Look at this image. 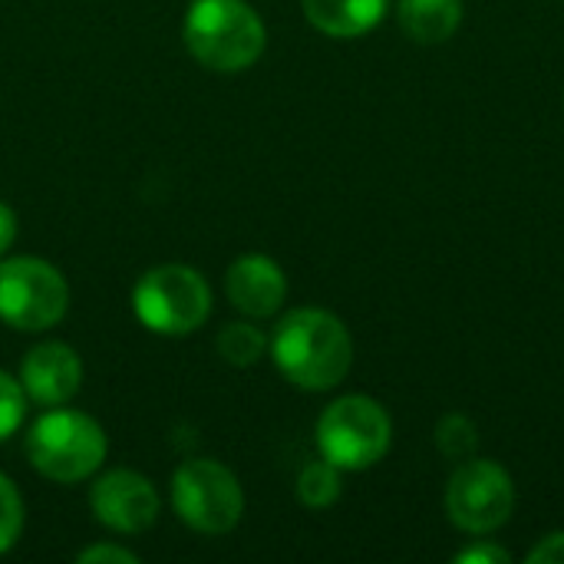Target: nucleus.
<instances>
[{
    "label": "nucleus",
    "mask_w": 564,
    "mask_h": 564,
    "mask_svg": "<svg viewBox=\"0 0 564 564\" xmlns=\"http://www.w3.org/2000/svg\"><path fill=\"white\" fill-rule=\"evenodd\" d=\"M436 446H440V453L446 459L466 463L479 449V430H476V423L466 413H449L436 426Z\"/></svg>",
    "instance_id": "obj_16"
},
{
    "label": "nucleus",
    "mask_w": 564,
    "mask_h": 564,
    "mask_svg": "<svg viewBox=\"0 0 564 564\" xmlns=\"http://www.w3.org/2000/svg\"><path fill=\"white\" fill-rule=\"evenodd\" d=\"M83 383L79 354L59 340L36 344L20 364V387L40 406H63Z\"/></svg>",
    "instance_id": "obj_10"
},
{
    "label": "nucleus",
    "mask_w": 564,
    "mask_h": 564,
    "mask_svg": "<svg viewBox=\"0 0 564 564\" xmlns=\"http://www.w3.org/2000/svg\"><path fill=\"white\" fill-rule=\"evenodd\" d=\"M188 53L218 73H241L264 53L268 33L245 0H195L182 26Z\"/></svg>",
    "instance_id": "obj_2"
},
{
    "label": "nucleus",
    "mask_w": 564,
    "mask_h": 564,
    "mask_svg": "<svg viewBox=\"0 0 564 564\" xmlns=\"http://www.w3.org/2000/svg\"><path fill=\"white\" fill-rule=\"evenodd\" d=\"M102 426L76 410H50L26 433V456L33 469L59 486L89 479L106 459Z\"/></svg>",
    "instance_id": "obj_3"
},
{
    "label": "nucleus",
    "mask_w": 564,
    "mask_h": 564,
    "mask_svg": "<svg viewBox=\"0 0 564 564\" xmlns=\"http://www.w3.org/2000/svg\"><path fill=\"white\" fill-rule=\"evenodd\" d=\"M13 238H17V215H13V208H10V205H3V202H0V258L10 251Z\"/></svg>",
    "instance_id": "obj_22"
},
{
    "label": "nucleus",
    "mask_w": 564,
    "mask_h": 564,
    "mask_svg": "<svg viewBox=\"0 0 564 564\" xmlns=\"http://www.w3.org/2000/svg\"><path fill=\"white\" fill-rule=\"evenodd\" d=\"M301 3L311 26H317L334 40H354L370 33L390 10V0H301Z\"/></svg>",
    "instance_id": "obj_12"
},
{
    "label": "nucleus",
    "mask_w": 564,
    "mask_h": 564,
    "mask_svg": "<svg viewBox=\"0 0 564 564\" xmlns=\"http://www.w3.org/2000/svg\"><path fill=\"white\" fill-rule=\"evenodd\" d=\"M172 506L175 516L202 532V535H225L241 522L245 492L231 469L215 459H192L175 469L172 479Z\"/></svg>",
    "instance_id": "obj_7"
},
{
    "label": "nucleus",
    "mask_w": 564,
    "mask_h": 564,
    "mask_svg": "<svg viewBox=\"0 0 564 564\" xmlns=\"http://www.w3.org/2000/svg\"><path fill=\"white\" fill-rule=\"evenodd\" d=\"M446 512L459 532L489 535L516 512L512 476L492 459H466L446 486Z\"/></svg>",
    "instance_id": "obj_8"
},
{
    "label": "nucleus",
    "mask_w": 564,
    "mask_h": 564,
    "mask_svg": "<svg viewBox=\"0 0 564 564\" xmlns=\"http://www.w3.org/2000/svg\"><path fill=\"white\" fill-rule=\"evenodd\" d=\"M340 469L324 456L317 463H307L297 476V499L307 509H330L340 499Z\"/></svg>",
    "instance_id": "obj_14"
},
{
    "label": "nucleus",
    "mask_w": 564,
    "mask_h": 564,
    "mask_svg": "<svg viewBox=\"0 0 564 564\" xmlns=\"http://www.w3.org/2000/svg\"><path fill=\"white\" fill-rule=\"evenodd\" d=\"M26 416V393L20 387V380H13L10 373L0 370V440L13 436L20 430Z\"/></svg>",
    "instance_id": "obj_18"
},
{
    "label": "nucleus",
    "mask_w": 564,
    "mask_h": 564,
    "mask_svg": "<svg viewBox=\"0 0 564 564\" xmlns=\"http://www.w3.org/2000/svg\"><path fill=\"white\" fill-rule=\"evenodd\" d=\"M76 562H83V564H102V562L135 564L139 562V555H135V552H129V549H119V545H93V549L79 552V555H76Z\"/></svg>",
    "instance_id": "obj_19"
},
{
    "label": "nucleus",
    "mask_w": 564,
    "mask_h": 564,
    "mask_svg": "<svg viewBox=\"0 0 564 564\" xmlns=\"http://www.w3.org/2000/svg\"><path fill=\"white\" fill-rule=\"evenodd\" d=\"M397 20L416 43H446L463 23V0H400Z\"/></svg>",
    "instance_id": "obj_13"
},
{
    "label": "nucleus",
    "mask_w": 564,
    "mask_h": 564,
    "mask_svg": "<svg viewBox=\"0 0 564 564\" xmlns=\"http://www.w3.org/2000/svg\"><path fill=\"white\" fill-rule=\"evenodd\" d=\"M529 564H564V532L545 535L532 552H529Z\"/></svg>",
    "instance_id": "obj_21"
},
{
    "label": "nucleus",
    "mask_w": 564,
    "mask_h": 564,
    "mask_svg": "<svg viewBox=\"0 0 564 564\" xmlns=\"http://www.w3.org/2000/svg\"><path fill=\"white\" fill-rule=\"evenodd\" d=\"M278 370L301 390H334L354 364V340L340 317L321 307H297L281 317L271 337Z\"/></svg>",
    "instance_id": "obj_1"
},
{
    "label": "nucleus",
    "mask_w": 564,
    "mask_h": 564,
    "mask_svg": "<svg viewBox=\"0 0 564 564\" xmlns=\"http://www.w3.org/2000/svg\"><path fill=\"white\" fill-rule=\"evenodd\" d=\"M135 317L165 337L195 334L212 314V291L195 268L185 264H159L145 271L132 291Z\"/></svg>",
    "instance_id": "obj_5"
},
{
    "label": "nucleus",
    "mask_w": 564,
    "mask_h": 564,
    "mask_svg": "<svg viewBox=\"0 0 564 564\" xmlns=\"http://www.w3.org/2000/svg\"><path fill=\"white\" fill-rule=\"evenodd\" d=\"M456 564H509V552L499 549V545H489V542H479L473 549H463L456 558Z\"/></svg>",
    "instance_id": "obj_20"
},
{
    "label": "nucleus",
    "mask_w": 564,
    "mask_h": 564,
    "mask_svg": "<svg viewBox=\"0 0 564 564\" xmlns=\"http://www.w3.org/2000/svg\"><path fill=\"white\" fill-rule=\"evenodd\" d=\"M89 509L99 525L135 535L152 529V522L159 519V492L145 476L132 469H112L96 479L89 492Z\"/></svg>",
    "instance_id": "obj_9"
},
{
    "label": "nucleus",
    "mask_w": 564,
    "mask_h": 564,
    "mask_svg": "<svg viewBox=\"0 0 564 564\" xmlns=\"http://www.w3.org/2000/svg\"><path fill=\"white\" fill-rule=\"evenodd\" d=\"M393 440L390 413L370 397H340L317 420V449L340 473L377 466Z\"/></svg>",
    "instance_id": "obj_4"
},
{
    "label": "nucleus",
    "mask_w": 564,
    "mask_h": 564,
    "mask_svg": "<svg viewBox=\"0 0 564 564\" xmlns=\"http://www.w3.org/2000/svg\"><path fill=\"white\" fill-rule=\"evenodd\" d=\"M69 307L66 278L40 258H0V321L13 330L40 334L63 321Z\"/></svg>",
    "instance_id": "obj_6"
},
{
    "label": "nucleus",
    "mask_w": 564,
    "mask_h": 564,
    "mask_svg": "<svg viewBox=\"0 0 564 564\" xmlns=\"http://www.w3.org/2000/svg\"><path fill=\"white\" fill-rule=\"evenodd\" d=\"M264 350H268V337L248 321L225 324L221 334H218V354L231 367H251V364H258L264 357Z\"/></svg>",
    "instance_id": "obj_15"
},
{
    "label": "nucleus",
    "mask_w": 564,
    "mask_h": 564,
    "mask_svg": "<svg viewBox=\"0 0 564 564\" xmlns=\"http://www.w3.org/2000/svg\"><path fill=\"white\" fill-rule=\"evenodd\" d=\"M228 301L248 314V317H271L281 311L288 297V278L278 261L264 254H245L238 258L225 274Z\"/></svg>",
    "instance_id": "obj_11"
},
{
    "label": "nucleus",
    "mask_w": 564,
    "mask_h": 564,
    "mask_svg": "<svg viewBox=\"0 0 564 564\" xmlns=\"http://www.w3.org/2000/svg\"><path fill=\"white\" fill-rule=\"evenodd\" d=\"M23 532V499L17 486L0 473V555L17 545Z\"/></svg>",
    "instance_id": "obj_17"
}]
</instances>
